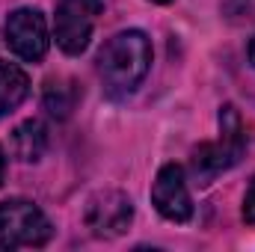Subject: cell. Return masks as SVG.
<instances>
[{"label":"cell","mask_w":255,"mask_h":252,"mask_svg":"<svg viewBox=\"0 0 255 252\" xmlns=\"http://www.w3.org/2000/svg\"><path fill=\"white\" fill-rule=\"evenodd\" d=\"M244 220L255 226V178L250 184V190H247V196H244Z\"/></svg>","instance_id":"obj_12"},{"label":"cell","mask_w":255,"mask_h":252,"mask_svg":"<svg viewBox=\"0 0 255 252\" xmlns=\"http://www.w3.org/2000/svg\"><path fill=\"white\" fill-rule=\"evenodd\" d=\"M6 45L9 51L24 60V63H39L48 54L51 36H48V21L39 9L21 6L6 18Z\"/></svg>","instance_id":"obj_6"},{"label":"cell","mask_w":255,"mask_h":252,"mask_svg":"<svg viewBox=\"0 0 255 252\" xmlns=\"http://www.w3.org/2000/svg\"><path fill=\"white\" fill-rule=\"evenodd\" d=\"M151 42L142 30H122L104 42L95 57L98 77L110 98H128L148 74Z\"/></svg>","instance_id":"obj_1"},{"label":"cell","mask_w":255,"mask_h":252,"mask_svg":"<svg viewBox=\"0 0 255 252\" xmlns=\"http://www.w3.org/2000/svg\"><path fill=\"white\" fill-rule=\"evenodd\" d=\"M77 101H80V86H77L74 80H68V77H51V80L45 83V89H42V104H45V110H48L54 119H60V122L74 113Z\"/></svg>","instance_id":"obj_10"},{"label":"cell","mask_w":255,"mask_h":252,"mask_svg":"<svg viewBox=\"0 0 255 252\" xmlns=\"http://www.w3.org/2000/svg\"><path fill=\"white\" fill-rule=\"evenodd\" d=\"M151 3H172V0H151Z\"/></svg>","instance_id":"obj_15"},{"label":"cell","mask_w":255,"mask_h":252,"mask_svg":"<svg viewBox=\"0 0 255 252\" xmlns=\"http://www.w3.org/2000/svg\"><path fill=\"white\" fill-rule=\"evenodd\" d=\"M51 235H54V226L39 205L27 199L0 202V252L45 247Z\"/></svg>","instance_id":"obj_3"},{"label":"cell","mask_w":255,"mask_h":252,"mask_svg":"<svg viewBox=\"0 0 255 252\" xmlns=\"http://www.w3.org/2000/svg\"><path fill=\"white\" fill-rule=\"evenodd\" d=\"M247 127L241 122V113L232 104L220 107V139L214 142H202L199 148H193L190 157V172L193 178L208 187L217 175H223L226 169H232L244 151H247Z\"/></svg>","instance_id":"obj_2"},{"label":"cell","mask_w":255,"mask_h":252,"mask_svg":"<svg viewBox=\"0 0 255 252\" xmlns=\"http://www.w3.org/2000/svg\"><path fill=\"white\" fill-rule=\"evenodd\" d=\"M98 15H101V0H60L57 3L54 39L63 54L77 57L89 48Z\"/></svg>","instance_id":"obj_4"},{"label":"cell","mask_w":255,"mask_h":252,"mask_svg":"<svg viewBox=\"0 0 255 252\" xmlns=\"http://www.w3.org/2000/svg\"><path fill=\"white\" fill-rule=\"evenodd\" d=\"M48 151V125L39 119H27L12 130V154L21 163H36Z\"/></svg>","instance_id":"obj_8"},{"label":"cell","mask_w":255,"mask_h":252,"mask_svg":"<svg viewBox=\"0 0 255 252\" xmlns=\"http://www.w3.org/2000/svg\"><path fill=\"white\" fill-rule=\"evenodd\" d=\"M30 92V77L21 65L0 60V119L21 107Z\"/></svg>","instance_id":"obj_9"},{"label":"cell","mask_w":255,"mask_h":252,"mask_svg":"<svg viewBox=\"0 0 255 252\" xmlns=\"http://www.w3.org/2000/svg\"><path fill=\"white\" fill-rule=\"evenodd\" d=\"M151 205L169 223H187L193 217V199L190 190H187V178H184V169L178 163H166L154 175Z\"/></svg>","instance_id":"obj_7"},{"label":"cell","mask_w":255,"mask_h":252,"mask_svg":"<svg viewBox=\"0 0 255 252\" xmlns=\"http://www.w3.org/2000/svg\"><path fill=\"white\" fill-rule=\"evenodd\" d=\"M3 175H6V154H3V148H0V181H3Z\"/></svg>","instance_id":"obj_13"},{"label":"cell","mask_w":255,"mask_h":252,"mask_svg":"<svg viewBox=\"0 0 255 252\" xmlns=\"http://www.w3.org/2000/svg\"><path fill=\"white\" fill-rule=\"evenodd\" d=\"M250 65L255 68V36H253V42H250Z\"/></svg>","instance_id":"obj_14"},{"label":"cell","mask_w":255,"mask_h":252,"mask_svg":"<svg viewBox=\"0 0 255 252\" xmlns=\"http://www.w3.org/2000/svg\"><path fill=\"white\" fill-rule=\"evenodd\" d=\"M223 15L232 24H247L255 18V0H223Z\"/></svg>","instance_id":"obj_11"},{"label":"cell","mask_w":255,"mask_h":252,"mask_svg":"<svg viewBox=\"0 0 255 252\" xmlns=\"http://www.w3.org/2000/svg\"><path fill=\"white\" fill-rule=\"evenodd\" d=\"M133 220V202L122 190H98L89 196L83 208V223L95 238H119L125 235L128 226Z\"/></svg>","instance_id":"obj_5"}]
</instances>
